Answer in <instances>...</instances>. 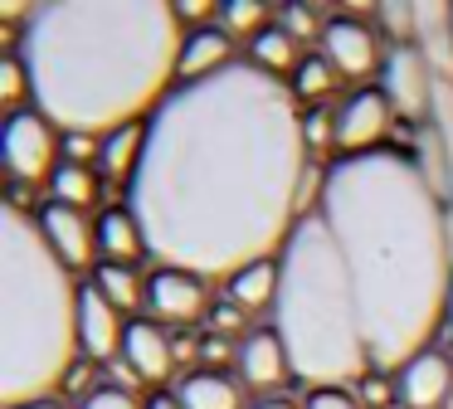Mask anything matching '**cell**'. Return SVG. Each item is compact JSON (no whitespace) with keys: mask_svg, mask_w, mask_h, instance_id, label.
Returning <instances> with one entry per match:
<instances>
[{"mask_svg":"<svg viewBox=\"0 0 453 409\" xmlns=\"http://www.w3.org/2000/svg\"><path fill=\"white\" fill-rule=\"evenodd\" d=\"M307 166L293 88L239 58L161 97L127 204L161 268L229 282L249 263L283 253L303 220Z\"/></svg>","mask_w":453,"mask_h":409,"instance_id":"cell-1","label":"cell"},{"mask_svg":"<svg viewBox=\"0 0 453 409\" xmlns=\"http://www.w3.org/2000/svg\"><path fill=\"white\" fill-rule=\"evenodd\" d=\"M317 214L342 249L371 370L395 375L434 346L453 297L449 204L410 151L380 146L326 166Z\"/></svg>","mask_w":453,"mask_h":409,"instance_id":"cell-2","label":"cell"},{"mask_svg":"<svg viewBox=\"0 0 453 409\" xmlns=\"http://www.w3.org/2000/svg\"><path fill=\"white\" fill-rule=\"evenodd\" d=\"M176 5L161 0H64L40 5L25 25L20 58L35 103L59 132L108 136L147 122L176 88L180 64Z\"/></svg>","mask_w":453,"mask_h":409,"instance_id":"cell-3","label":"cell"},{"mask_svg":"<svg viewBox=\"0 0 453 409\" xmlns=\"http://www.w3.org/2000/svg\"><path fill=\"white\" fill-rule=\"evenodd\" d=\"M79 360V282L44 243L35 210H0V399H50Z\"/></svg>","mask_w":453,"mask_h":409,"instance_id":"cell-4","label":"cell"},{"mask_svg":"<svg viewBox=\"0 0 453 409\" xmlns=\"http://www.w3.org/2000/svg\"><path fill=\"white\" fill-rule=\"evenodd\" d=\"M273 331L283 336L293 375L307 390L356 385L371 370L361 307H356L342 249L317 210L293 224L283 253H278Z\"/></svg>","mask_w":453,"mask_h":409,"instance_id":"cell-5","label":"cell"},{"mask_svg":"<svg viewBox=\"0 0 453 409\" xmlns=\"http://www.w3.org/2000/svg\"><path fill=\"white\" fill-rule=\"evenodd\" d=\"M0 156H5V175L11 185L25 190H40L50 185V175L59 171V127L40 112V107H25V112L5 117V132H0Z\"/></svg>","mask_w":453,"mask_h":409,"instance_id":"cell-6","label":"cell"},{"mask_svg":"<svg viewBox=\"0 0 453 409\" xmlns=\"http://www.w3.org/2000/svg\"><path fill=\"white\" fill-rule=\"evenodd\" d=\"M380 93L390 97L395 117L424 127L434 117V93H439V73L414 44H395L380 64Z\"/></svg>","mask_w":453,"mask_h":409,"instance_id":"cell-7","label":"cell"},{"mask_svg":"<svg viewBox=\"0 0 453 409\" xmlns=\"http://www.w3.org/2000/svg\"><path fill=\"white\" fill-rule=\"evenodd\" d=\"M171 370H176V346H171V331L161 321L147 317H132L127 321V336H122V356L112 366L108 385H166Z\"/></svg>","mask_w":453,"mask_h":409,"instance_id":"cell-8","label":"cell"},{"mask_svg":"<svg viewBox=\"0 0 453 409\" xmlns=\"http://www.w3.org/2000/svg\"><path fill=\"white\" fill-rule=\"evenodd\" d=\"M332 117H336V151L365 156V151H380L395 107H390V97L380 93V83H361L332 107Z\"/></svg>","mask_w":453,"mask_h":409,"instance_id":"cell-9","label":"cell"},{"mask_svg":"<svg viewBox=\"0 0 453 409\" xmlns=\"http://www.w3.org/2000/svg\"><path fill=\"white\" fill-rule=\"evenodd\" d=\"M147 312L161 327L190 331L210 312V278H200L190 268H161L157 263L147 273Z\"/></svg>","mask_w":453,"mask_h":409,"instance_id":"cell-10","label":"cell"},{"mask_svg":"<svg viewBox=\"0 0 453 409\" xmlns=\"http://www.w3.org/2000/svg\"><path fill=\"white\" fill-rule=\"evenodd\" d=\"M317 44H322L326 64L342 78H371L385 64L380 35H375V25L365 15H326V29Z\"/></svg>","mask_w":453,"mask_h":409,"instance_id":"cell-11","label":"cell"},{"mask_svg":"<svg viewBox=\"0 0 453 409\" xmlns=\"http://www.w3.org/2000/svg\"><path fill=\"white\" fill-rule=\"evenodd\" d=\"M35 224H40L44 243L54 249V259L64 263L69 273H83V268H98V224L88 220L83 210H69L59 200H44L35 210Z\"/></svg>","mask_w":453,"mask_h":409,"instance_id":"cell-12","label":"cell"},{"mask_svg":"<svg viewBox=\"0 0 453 409\" xmlns=\"http://www.w3.org/2000/svg\"><path fill=\"white\" fill-rule=\"evenodd\" d=\"M395 399L404 409H443L453 399V360L449 351L424 346L414 360L395 370Z\"/></svg>","mask_w":453,"mask_h":409,"instance_id":"cell-13","label":"cell"},{"mask_svg":"<svg viewBox=\"0 0 453 409\" xmlns=\"http://www.w3.org/2000/svg\"><path fill=\"white\" fill-rule=\"evenodd\" d=\"M122 336H127V317L93 282H83L79 288V351L93 366H108V360L122 356Z\"/></svg>","mask_w":453,"mask_h":409,"instance_id":"cell-14","label":"cell"},{"mask_svg":"<svg viewBox=\"0 0 453 409\" xmlns=\"http://www.w3.org/2000/svg\"><path fill=\"white\" fill-rule=\"evenodd\" d=\"M234 370H239V385L244 390H278L293 375V360H288V346L273 327H254L239 341Z\"/></svg>","mask_w":453,"mask_h":409,"instance_id":"cell-15","label":"cell"},{"mask_svg":"<svg viewBox=\"0 0 453 409\" xmlns=\"http://www.w3.org/2000/svg\"><path fill=\"white\" fill-rule=\"evenodd\" d=\"M234 39L215 25H200V29H186L180 39V64H176V83H200V78H215L225 68H234Z\"/></svg>","mask_w":453,"mask_h":409,"instance_id":"cell-16","label":"cell"},{"mask_svg":"<svg viewBox=\"0 0 453 409\" xmlns=\"http://www.w3.org/2000/svg\"><path fill=\"white\" fill-rule=\"evenodd\" d=\"M98 263H122V268H137V259H147V234L142 220L132 214V204H108L98 210Z\"/></svg>","mask_w":453,"mask_h":409,"instance_id":"cell-17","label":"cell"},{"mask_svg":"<svg viewBox=\"0 0 453 409\" xmlns=\"http://www.w3.org/2000/svg\"><path fill=\"white\" fill-rule=\"evenodd\" d=\"M176 399H180V409H239L244 405V385L229 380L225 370L200 366V370H190V375H180Z\"/></svg>","mask_w":453,"mask_h":409,"instance_id":"cell-18","label":"cell"},{"mask_svg":"<svg viewBox=\"0 0 453 409\" xmlns=\"http://www.w3.org/2000/svg\"><path fill=\"white\" fill-rule=\"evenodd\" d=\"M142 151H147V122H127V127H118V132L103 136L98 171L112 175V181H122V190H127L132 175H137V166H142Z\"/></svg>","mask_w":453,"mask_h":409,"instance_id":"cell-19","label":"cell"},{"mask_svg":"<svg viewBox=\"0 0 453 409\" xmlns=\"http://www.w3.org/2000/svg\"><path fill=\"white\" fill-rule=\"evenodd\" d=\"M225 297L234 302L239 312H264V307H273L278 302V259H258V263H249V268H239L234 278L225 282Z\"/></svg>","mask_w":453,"mask_h":409,"instance_id":"cell-20","label":"cell"},{"mask_svg":"<svg viewBox=\"0 0 453 409\" xmlns=\"http://www.w3.org/2000/svg\"><path fill=\"white\" fill-rule=\"evenodd\" d=\"M249 64H254L258 73H268V78H283V73L293 78V68L303 64V44H297V39L273 19L264 35L249 39Z\"/></svg>","mask_w":453,"mask_h":409,"instance_id":"cell-21","label":"cell"},{"mask_svg":"<svg viewBox=\"0 0 453 409\" xmlns=\"http://www.w3.org/2000/svg\"><path fill=\"white\" fill-rule=\"evenodd\" d=\"M88 282H93V288H98L127 321H132V312H137V307H147V278H142L137 268H122V263H98V268L88 273Z\"/></svg>","mask_w":453,"mask_h":409,"instance_id":"cell-22","label":"cell"},{"mask_svg":"<svg viewBox=\"0 0 453 409\" xmlns=\"http://www.w3.org/2000/svg\"><path fill=\"white\" fill-rule=\"evenodd\" d=\"M50 200L69 204V210H83L88 214V204H98V190H103V171L98 166H73V161H59V171L50 175Z\"/></svg>","mask_w":453,"mask_h":409,"instance_id":"cell-23","label":"cell"},{"mask_svg":"<svg viewBox=\"0 0 453 409\" xmlns=\"http://www.w3.org/2000/svg\"><path fill=\"white\" fill-rule=\"evenodd\" d=\"M336 83H342V73H336L332 64H326V54L322 49H317V54H303V64L293 68V97H297V107H307V112H312V107H322L326 97L336 93Z\"/></svg>","mask_w":453,"mask_h":409,"instance_id":"cell-24","label":"cell"},{"mask_svg":"<svg viewBox=\"0 0 453 409\" xmlns=\"http://www.w3.org/2000/svg\"><path fill=\"white\" fill-rule=\"evenodd\" d=\"M273 15L278 10L258 5V0H229V5H219V29H225L229 39H254L273 25Z\"/></svg>","mask_w":453,"mask_h":409,"instance_id":"cell-25","label":"cell"},{"mask_svg":"<svg viewBox=\"0 0 453 409\" xmlns=\"http://www.w3.org/2000/svg\"><path fill=\"white\" fill-rule=\"evenodd\" d=\"M0 103H5V117L25 112V107L35 103V83H30V68H25L20 54L0 58Z\"/></svg>","mask_w":453,"mask_h":409,"instance_id":"cell-26","label":"cell"},{"mask_svg":"<svg viewBox=\"0 0 453 409\" xmlns=\"http://www.w3.org/2000/svg\"><path fill=\"white\" fill-rule=\"evenodd\" d=\"M375 25H380V35H390V49L414 44V35H419V5H404V0L375 5Z\"/></svg>","mask_w":453,"mask_h":409,"instance_id":"cell-27","label":"cell"},{"mask_svg":"<svg viewBox=\"0 0 453 409\" xmlns=\"http://www.w3.org/2000/svg\"><path fill=\"white\" fill-rule=\"evenodd\" d=\"M273 19H278V25H283L293 39H297V44H312V39H322V29H326V19L317 15L312 5H283Z\"/></svg>","mask_w":453,"mask_h":409,"instance_id":"cell-28","label":"cell"},{"mask_svg":"<svg viewBox=\"0 0 453 409\" xmlns=\"http://www.w3.org/2000/svg\"><path fill=\"white\" fill-rule=\"evenodd\" d=\"M205 321H210V331H215V336H229V341H234V336L244 341L249 331H254V327H249V312H239L229 297H215V302H210Z\"/></svg>","mask_w":453,"mask_h":409,"instance_id":"cell-29","label":"cell"},{"mask_svg":"<svg viewBox=\"0 0 453 409\" xmlns=\"http://www.w3.org/2000/svg\"><path fill=\"white\" fill-rule=\"evenodd\" d=\"M303 142H307V156L336 146V117H332V107H312V112H303Z\"/></svg>","mask_w":453,"mask_h":409,"instance_id":"cell-30","label":"cell"},{"mask_svg":"<svg viewBox=\"0 0 453 409\" xmlns=\"http://www.w3.org/2000/svg\"><path fill=\"white\" fill-rule=\"evenodd\" d=\"M356 399H361L365 409H390V395H395V375L390 370H365L361 380H356Z\"/></svg>","mask_w":453,"mask_h":409,"instance_id":"cell-31","label":"cell"},{"mask_svg":"<svg viewBox=\"0 0 453 409\" xmlns=\"http://www.w3.org/2000/svg\"><path fill=\"white\" fill-rule=\"evenodd\" d=\"M303 409H365V405L356 399L351 385H322V390H307Z\"/></svg>","mask_w":453,"mask_h":409,"instance_id":"cell-32","label":"cell"},{"mask_svg":"<svg viewBox=\"0 0 453 409\" xmlns=\"http://www.w3.org/2000/svg\"><path fill=\"white\" fill-rule=\"evenodd\" d=\"M79 409H142V399L132 395V390H122V385H93Z\"/></svg>","mask_w":453,"mask_h":409,"instance_id":"cell-33","label":"cell"},{"mask_svg":"<svg viewBox=\"0 0 453 409\" xmlns=\"http://www.w3.org/2000/svg\"><path fill=\"white\" fill-rule=\"evenodd\" d=\"M142 409H180V399H176V390H151L142 399Z\"/></svg>","mask_w":453,"mask_h":409,"instance_id":"cell-34","label":"cell"},{"mask_svg":"<svg viewBox=\"0 0 453 409\" xmlns=\"http://www.w3.org/2000/svg\"><path fill=\"white\" fill-rule=\"evenodd\" d=\"M254 409H303V405H297V399H288V395H264Z\"/></svg>","mask_w":453,"mask_h":409,"instance_id":"cell-35","label":"cell"},{"mask_svg":"<svg viewBox=\"0 0 453 409\" xmlns=\"http://www.w3.org/2000/svg\"><path fill=\"white\" fill-rule=\"evenodd\" d=\"M11 409H73V405L59 395H50V399H30V405H11Z\"/></svg>","mask_w":453,"mask_h":409,"instance_id":"cell-36","label":"cell"},{"mask_svg":"<svg viewBox=\"0 0 453 409\" xmlns=\"http://www.w3.org/2000/svg\"><path fill=\"white\" fill-rule=\"evenodd\" d=\"M443 336H449V346H453V297H449V307H443Z\"/></svg>","mask_w":453,"mask_h":409,"instance_id":"cell-37","label":"cell"}]
</instances>
